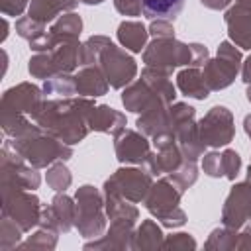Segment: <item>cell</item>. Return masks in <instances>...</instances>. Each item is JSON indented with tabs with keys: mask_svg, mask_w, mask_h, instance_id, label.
Masks as SVG:
<instances>
[{
	"mask_svg": "<svg viewBox=\"0 0 251 251\" xmlns=\"http://www.w3.org/2000/svg\"><path fill=\"white\" fill-rule=\"evenodd\" d=\"M184 6V0H141L143 14L151 20H175Z\"/></svg>",
	"mask_w": 251,
	"mask_h": 251,
	"instance_id": "1",
	"label": "cell"
}]
</instances>
